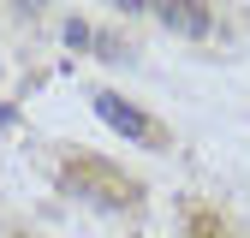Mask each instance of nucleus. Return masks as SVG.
Segmentation results:
<instances>
[{"label": "nucleus", "instance_id": "nucleus-4", "mask_svg": "<svg viewBox=\"0 0 250 238\" xmlns=\"http://www.w3.org/2000/svg\"><path fill=\"white\" fill-rule=\"evenodd\" d=\"M0 125H12V107H0Z\"/></svg>", "mask_w": 250, "mask_h": 238}, {"label": "nucleus", "instance_id": "nucleus-2", "mask_svg": "<svg viewBox=\"0 0 250 238\" xmlns=\"http://www.w3.org/2000/svg\"><path fill=\"white\" fill-rule=\"evenodd\" d=\"M161 18L173 30H185V36H203V30H208V12L203 6H161Z\"/></svg>", "mask_w": 250, "mask_h": 238}, {"label": "nucleus", "instance_id": "nucleus-1", "mask_svg": "<svg viewBox=\"0 0 250 238\" xmlns=\"http://www.w3.org/2000/svg\"><path fill=\"white\" fill-rule=\"evenodd\" d=\"M96 113L107 119L119 137H131V143H161V131H155L149 119H143L131 101H125V96H113V89H102V96H96Z\"/></svg>", "mask_w": 250, "mask_h": 238}, {"label": "nucleus", "instance_id": "nucleus-3", "mask_svg": "<svg viewBox=\"0 0 250 238\" xmlns=\"http://www.w3.org/2000/svg\"><path fill=\"white\" fill-rule=\"evenodd\" d=\"M60 36H66L72 48H83V42H89V24H83V18H66V24H60Z\"/></svg>", "mask_w": 250, "mask_h": 238}]
</instances>
